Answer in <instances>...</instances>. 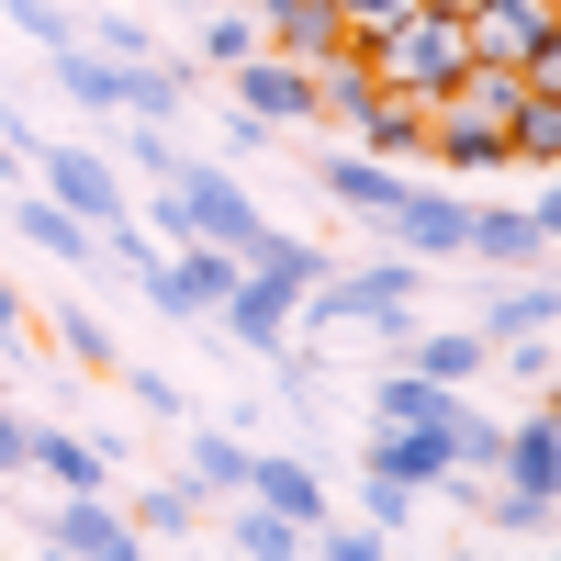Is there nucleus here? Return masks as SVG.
<instances>
[{
    "label": "nucleus",
    "instance_id": "nucleus-1",
    "mask_svg": "<svg viewBox=\"0 0 561 561\" xmlns=\"http://www.w3.org/2000/svg\"><path fill=\"white\" fill-rule=\"evenodd\" d=\"M370 45V68H382L393 90H415V102H438V90L472 68V34H460V12H427V0H415V12H393L382 34H359Z\"/></svg>",
    "mask_w": 561,
    "mask_h": 561
},
{
    "label": "nucleus",
    "instance_id": "nucleus-2",
    "mask_svg": "<svg viewBox=\"0 0 561 561\" xmlns=\"http://www.w3.org/2000/svg\"><path fill=\"white\" fill-rule=\"evenodd\" d=\"M460 34H472L483 68L561 79V23H550V0H472V12H460Z\"/></svg>",
    "mask_w": 561,
    "mask_h": 561
},
{
    "label": "nucleus",
    "instance_id": "nucleus-3",
    "mask_svg": "<svg viewBox=\"0 0 561 561\" xmlns=\"http://www.w3.org/2000/svg\"><path fill=\"white\" fill-rule=\"evenodd\" d=\"M314 325H404L415 314V259H370V270H325L304 293Z\"/></svg>",
    "mask_w": 561,
    "mask_h": 561
},
{
    "label": "nucleus",
    "instance_id": "nucleus-4",
    "mask_svg": "<svg viewBox=\"0 0 561 561\" xmlns=\"http://www.w3.org/2000/svg\"><path fill=\"white\" fill-rule=\"evenodd\" d=\"M225 293H237V248H214V237H180V248H158V270H147V304H158V314H214Z\"/></svg>",
    "mask_w": 561,
    "mask_h": 561
},
{
    "label": "nucleus",
    "instance_id": "nucleus-5",
    "mask_svg": "<svg viewBox=\"0 0 561 561\" xmlns=\"http://www.w3.org/2000/svg\"><path fill=\"white\" fill-rule=\"evenodd\" d=\"M550 237H561L550 192H539V203H472V237H460V259H483V270H539Z\"/></svg>",
    "mask_w": 561,
    "mask_h": 561
},
{
    "label": "nucleus",
    "instance_id": "nucleus-6",
    "mask_svg": "<svg viewBox=\"0 0 561 561\" xmlns=\"http://www.w3.org/2000/svg\"><path fill=\"white\" fill-rule=\"evenodd\" d=\"M169 192H180V214H192V237H214V248H248L259 225H270V214L237 192V180L203 169V158H180V169H169Z\"/></svg>",
    "mask_w": 561,
    "mask_h": 561
},
{
    "label": "nucleus",
    "instance_id": "nucleus-7",
    "mask_svg": "<svg viewBox=\"0 0 561 561\" xmlns=\"http://www.w3.org/2000/svg\"><path fill=\"white\" fill-rule=\"evenodd\" d=\"M214 325L237 348H259V359H280L293 348V325H304V293H280V280H259V270H237V293L214 304Z\"/></svg>",
    "mask_w": 561,
    "mask_h": 561
},
{
    "label": "nucleus",
    "instance_id": "nucleus-8",
    "mask_svg": "<svg viewBox=\"0 0 561 561\" xmlns=\"http://www.w3.org/2000/svg\"><path fill=\"white\" fill-rule=\"evenodd\" d=\"M382 237L415 248V259H460V237H472V203H460V192H427V180H404L393 214H382Z\"/></svg>",
    "mask_w": 561,
    "mask_h": 561
},
{
    "label": "nucleus",
    "instance_id": "nucleus-9",
    "mask_svg": "<svg viewBox=\"0 0 561 561\" xmlns=\"http://www.w3.org/2000/svg\"><path fill=\"white\" fill-rule=\"evenodd\" d=\"M34 169H45V203H68L79 225H113V214H124V169H113L102 147H45Z\"/></svg>",
    "mask_w": 561,
    "mask_h": 561
},
{
    "label": "nucleus",
    "instance_id": "nucleus-10",
    "mask_svg": "<svg viewBox=\"0 0 561 561\" xmlns=\"http://www.w3.org/2000/svg\"><path fill=\"white\" fill-rule=\"evenodd\" d=\"M225 79H237V102H248L259 124H314V68H304V57H280V45L237 57Z\"/></svg>",
    "mask_w": 561,
    "mask_h": 561
},
{
    "label": "nucleus",
    "instance_id": "nucleus-11",
    "mask_svg": "<svg viewBox=\"0 0 561 561\" xmlns=\"http://www.w3.org/2000/svg\"><path fill=\"white\" fill-rule=\"evenodd\" d=\"M45 539H57V550H79V561H135V550H147L124 505H102V483L57 494V517H45Z\"/></svg>",
    "mask_w": 561,
    "mask_h": 561
},
{
    "label": "nucleus",
    "instance_id": "nucleus-12",
    "mask_svg": "<svg viewBox=\"0 0 561 561\" xmlns=\"http://www.w3.org/2000/svg\"><path fill=\"white\" fill-rule=\"evenodd\" d=\"M359 472H393V483H415V494H438V483L460 472V449H449V427H370Z\"/></svg>",
    "mask_w": 561,
    "mask_h": 561
},
{
    "label": "nucleus",
    "instance_id": "nucleus-13",
    "mask_svg": "<svg viewBox=\"0 0 561 561\" xmlns=\"http://www.w3.org/2000/svg\"><path fill=\"white\" fill-rule=\"evenodd\" d=\"M348 135H359L370 158H393V169H404V158H427V102H415V90H393V79H382V90H370V102H359V124H348Z\"/></svg>",
    "mask_w": 561,
    "mask_h": 561
},
{
    "label": "nucleus",
    "instance_id": "nucleus-14",
    "mask_svg": "<svg viewBox=\"0 0 561 561\" xmlns=\"http://www.w3.org/2000/svg\"><path fill=\"white\" fill-rule=\"evenodd\" d=\"M314 180H325V203H337V214H370V225H382V214H393V192H404V169H393V158H370V147L314 158Z\"/></svg>",
    "mask_w": 561,
    "mask_h": 561
},
{
    "label": "nucleus",
    "instance_id": "nucleus-15",
    "mask_svg": "<svg viewBox=\"0 0 561 561\" xmlns=\"http://www.w3.org/2000/svg\"><path fill=\"white\" fill-rule=\"evenodd\" d=\"M45 79H57L79 113H124V57H102V45H79V34L45 45Z\"/></svg>",
    "mask_w": 561,
    "mask_h": 561
},
{
    "label": "nucleus",
    "instance_id": "nucleus-16",
    "mask_svg": "<svg viewBox=\"0 0 561 561\" xmlns=\"http://www.w3.org/2000/svg\"><path fill=\"white\" fill-rule=\"evenodd\" d=\"M0 237H23V248H45V259H102V225H79L68 203H45V192H23L12 214H0Z\"/></svg>",
    "mask_w": 561,
    "mask_h": 561
},
{
    "label": "nucleus",
    "instance_id": "nucleus-17",
    "mask_svg": "<svg viewBox=\"0 0 561 561\" xmlns=\"http://www.w3.org/2000/svg\"><path fill=\"white\" fill-rule=\"evenodd\" d=\"M393 337H404V325H393ZM404 359L427 370V382H449V393H472L483 370H494V337H483V325H438V337H404Z\"/></svg>",
    "mask_w": 561,
    "mask_h": 561
},
{
    "label": "nucleus",
    "instance_id": "nucleus-18",
    "mask_svg": "<svg viewBox=\"0 0 561 561\" xmlns=\"http://www.w3.org/2000/svg\"><path fill=\"white\" fill-rule=\"evenodd\" d=\"M494 483H528V494H550V483H561V415H550V404L505 427V449H494Z\"/></svg>",
    "mask_w": 561,
    "mask_h": 561
},
{
    "label": "nucleus",
    "instance_id": "nucleus-19",
    "mask_svg": "<svg viewBox=\"0 0 561 561\" xmlns=\"http://www.w3.org/2000/svg\"><path fill=\"white\" fill-rule=\"evenodd\" d=\"M259 12V45H280V57H325L348 23H337V0H248Z\"/></svg>",
    "mask_w": 561,
    "mask_h": 561
},
{
    "label": "nucleus",
    "instance_id": "nucleus-20",
    "mask_svg": "<svg viewBox=\"0 0 561 561\" xmlns=\"http://www.w3.org/2000/svg\"><path fill=\"white\" fill-rule=\"evenodd\" d=\"M370 415H382V427H449V415H460V393L449 382H427V370H382V382H370Z\"/></svg>",
    "mask_w": 561,
    "mask_h": 561
},
{
    "label": "nucleus",
    "instance_id": "nucleus-21",
    "mask_svg": "<svg viewBox=\"0 0 561 561\" xmlns=\"http://www.w3.org/2000/svg\"><path fill=\"white\" fill-rule=\"evenodd\" d=\"M237 270H259V280H280V293H314V280L337 270V259H325V248H304V237H280V225H259V237L237 248Z\"/></svg>",
    "mask_w": 561,
    "mask_h": 561
},
{
    "label": "nucleus",
    "instance_id": "nucleus-22",
    "mask_svg": "<svg viewBox=\"0 0 561 561\" xmlns=\"http://www.w3.org/2000/svg\"><path fill=\"white\" fill-rule=\"evenodd\" d=\"M23 460H34L57 494H79V483H102V472H113V449H90V438H68V427H23Z\"/></svg>",
    "mask_w": 561,
    "mask_h": 561
},
{
    "label": "nucleus",
    "instance_id": "nucleus-23",
    "mask_svg": "<svg viewBox=\"0 0 561 561\" xmlns=\"http://www.w3.org/2000/svg\"><path fill=\"white\" fill-rule=\"evenodd\" d=\"M248 494L280 505V517H304V539H314V517H325V472H314V460H248Z\"/></svg>",
    "mask_w": 561,
    "mask_h": 561
},
{
    "label": "nucleus",
    "instance_id": "nucleus-24",
    "mask_svg": "<svg viewBox=\"0 0 561 561\" xmlns=\"http://www.w3.org/2000/svg\"><path fill=\"white\" fill-rule=\"evenodd\" d=\"M225 539H237L248 561H304V517H280V505H237V517H225Z\"/></svg>",
    "mask_w": 561,
    "mask_h": 561
},
{
    "label": "nucleus",
    "instance_id": "nucleus-25",
    "mask_svg": "<svg viewBox=\"0 0 561 561\" xmlns=\"http://www.w3.org/2000/svg\"><path fill=\"white\" fill-rule=\"evenodd\" d=\"M180 90H192V68H158V57H124V113L135 124H169Z\"/></svg>",
    "mask_w": 561,
    "mask_h": 561
},
{
    "label": "nucleus",
    "instance_id": "nucleus-26",
    "mask_svg": "<svg viewBox=\"0 0 561 561\" xmlns=\"http://www.w3.org/2000/svg\"><path fill=\"white\" fill-rule=\"evenodd\" d=\"M180 528H203V483H147L135 494V539H180Z\"/></svg>",
    "mask_w": 561,
    "mask_h": 561
},
{
    "label": "nucleus",
    "instance_id": "nucleus-27",
    "mask_svg": "<svg viewBox=\"0 0 561 561\" xmlns=\"http://www.w3.org/2000/svg\"><path fill=\"white\" fill-rule=\"evenodd\" d=\"M203 57H214V68L259 57V12H248V0H203Z\"/></svg>",
    "mask_w": 561,
    "mask_h": 561
},
{
    "label": "nucleus",
    "instance_id": "nucleus-28",
    "mask_svg": "<svg viewBox=\"0 0 561 561\" xmlns=\"http://www.w3.org/2000/svg\"><path fill=\"white\" fill-rule=\"evenodd\" d=\"M192 483L203 494H248V449L225 438V427H192Z\"/></svg>",
    "mask_w": 561,
    "mask_h": 561
},
{
    "label": "nucleus",
    "instance_id": "nucleus-29",
    "mask_svg": "<svg viewBox=\"0 0 561 561\" xmlns=\"http://www.w3.org/2000/svg\"><path fill=\"white\" fill-rule=\"evenodd\" d=\"M539 325H550V280L528 270L517 293H494V314H483V337H539Z\"/></svg>",
    "mask_w": 561,
    "mask_h": 561
},
{
    "label": "nucleus",
    "instance_id": "nucleus-30",
    "mask_svg": "<svg viewBox=\"0 0 561 561\" xmlns=\"http://www.w3.org/2000/svg\"><path fill=\"white\" fill-rule=\"evenodd\" d=\"M472 505H483V517H494V528H505V539H550V494H528V483H505V494H494V483H483V494H472Z\"/></svg>",
    "mask_w": 561,
    "mask_h": 561
},
{
    "label": "nucleus",
    "instance_id": "nucleus-31",
    "mask_svg": "<svg viewBox=\"0 0 561 561\" xmlns=\"http://www.w3.org/2000/svg\"><path fill=\"white\" fill-rule=\"evenodd\" d=\"M57 348H68L79 370H124V348L102 337V314H57Z\"/></svg>",
    "mask_w": 561,
    "mask_h": 561
},
{
    "label": "nucleus",
    "instance_id": "nucleus-32",
    "mask_svg": "<svg viewBox=\"0 0 561 561\" xmlns=\"http://www.w3.org/2000/svg\"><path fill=\"white\" fill-rule=\"evenodd\" d=\"M449 449H460V472H494L505 427H494V415H472V404H460V415H449Z\"/></svg>",
    "mask_w": 561,
    "mask_h": 561
},
{
    "label": "nucleus",
    "instance_id": "nucleus-33",
    "mask_svg": "<svg viewBox=\"0 0 561 561\" xmlns=\"http://www.w3.org/2000/svg\"><path fill=\"white\" fill-rule=\"evenodd\" d=\"M505 370H517L528 393H550V382H561V348H550V325H539V337H505Z\"/></svg>",
    "mask_w": 561,
    "mask_h": 561
},
{
    "label": "nucleus",
    "instance_id": "nucleus-34",
    "mask_svg": "<svg viewBox=\"0 0 561 561\" xmlns=\"http://www.w3.org/2000/svg\"><path fill=\"white\" fill-rule=\"evenodd\" d=\"M304 550H314V561H382V550H393V528H314Z\"/></svg>",
    "mask_w": 561,
    "mask_h": 561
},
{
    "label": "nucleus",
    "instance_id": "nucleus-35",
    "mask_svg": "<svg viewBox=\"0 0 561 561\" xmlns=\"http://www.w3.org/2000/svg\"><path fill=\"white\" fill-rule=\"evenodd\" d=\"M359 517H370V528H404V517H415V483H393V472H370V494H359Z\"/></svg>",
    "mask_w": 561,
    "mask_h": 561
},
{
    "label": "nucleus",
    "instance_id": "nucleus-36",
    "mask_svg": "<svg viewBox=\"0 0 561 561\" xmlns=\"http://www.w3.org/2000/svg\"><path fill=\"white\" fill-rule=\"evenodd\" d=\"M0 12H12L34 45H68V12H57V0H0Z\"/></svg>",
    "mask_w": 561,
    "mask_h": 561
},
{
    "label": "nucleus",
    "instance_id": "nucleus-37",
    "mask_svg": "<svg viewBox=\"0 0 561 561\" xmlns=\"http://www.w3.org/2000/svg\"><path fill=\"white\" fill-rule=\"evenodd\" d=\"M169 169H180V147H169L158 124H135V180H169Z\"/></svg>",
    "mask_w": 561,
    "mask_h": 561
},
{
    "label": "nucleus",
    "instance_id": "nucleus-38",
    "mask_svg": "<svg viewBox=\"0 0 561 561\" xmlns=\"http://www.w3.org/2000/svg\"><path fill=\"white\" fill-rule=\"evenodd\" d=\"M0 472H23V415H0Z\"/></svg>",
    "mask_w": 561,
    "mask_h": 561
},
{
    "label": "nucleus",
    "instance_id": "nucleus-39",
    "mask_svg": "<svg viewBox=\"0 0 561 561\" xmlns=\"http://www.w3.org/2000/svg\"><path fill=\"white\" fill-rule=\"evenodd\" d=\"M12 325H23V293H12V280H0V337H12Z\"/></svg>",
    "mask_w": 561,
    "mask_h": 561
},
{
    "label": "nucleus",
    "instance_id": "nucleus-40",
    "mask_svg": "<svg viewBox=\"0 0 561 561\" xmlns=\"http://www.w3.org/2000/svg\"><path fill=\"white\" fill-rule=\"evenodd\" d=\"M427 12H472V0H427Z\"/></svg>",
    "mask_w": 561,
    "mask_h": 561
}]
</instances>
